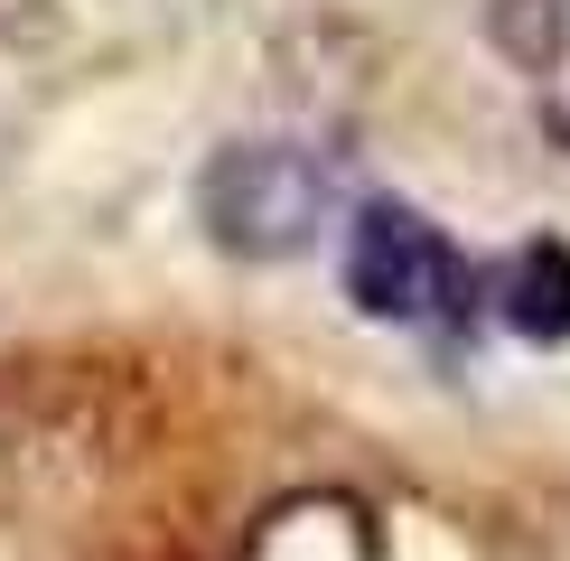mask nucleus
I'll return each mask as SVG.
<instances>
[{
	"mask_svg": "<svg viewBox=\"0 0 570 561\" xmlns=\"http://www.w3.org/2000/svg\"><path fill=\"white\" fill-rule=\"evenodd\" d=\"M234 561H384V524L346 486H299V496L253 514V533H244Z\"/></svg>",
	"mask_w": 570,
	"mask_h": 561,
	"instance_id": "7ed1b4c3",
	"label": "nucleus"
},
{
	"mask_svg": "<svg viewBox=\"0 0 570 561\" xmlns=\"http://www.w3.org/2000/svg\"><path fill=\"white\" fill-rule=\"evenodd\" d=\"M468 291H487L478 272L449 253V234L421 216V206H355L346 225V299L365 318H393V327H421V318H459Z\"/></svg>",
	"mask_w": 570,
	"mask_h": 561,
	"instance_id": "f03ea898",
	"label": "nucleus"
},
{
	"mask_svg": "<svg viewBox=\"0 0 570 561\" xmlns=\"http://www.w3.org/2000/svg\"><path fill=\"white\" fill-rule=\"evenodd\" d=\"M327 206H337V169L318 150H299V140H234L197 187L206 234L225 253H244V263H281V253L318 244Z\"/></svg>",
	"mask_w": 570,
	"mask_h": 561,
	"instance_id": "f257e3e1",
	"label": "nucleus"
},
{
	"mask_svg": "<svg viewBox=\"0 0 570 561\" xmlns=\"http://www.w3.org/2000/svg\"><path fill=\"white\" fill-rule=\"evenodd\" d=\"M487 299H495V318H505L514 337L561 346V337H570V244H561V234L514 244L505 263L487 272Z\"/></svg>",
	"mask_w": 570,
	"mask_h": 561,
	"instance_id": "20e7f679",
	"label": "nucleus"
}]
</instances>
